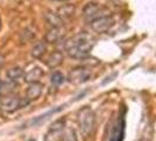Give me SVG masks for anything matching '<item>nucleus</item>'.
Wrapping results in <instances>:
<instances>
[{
	"instance_id": "6",
	"label": "nucleus",
	"mask_w": 156,
	"mask_h": 141,
	"mask_svg": "<svg viewBox=\"0 0 156 141\" xmlns=\"http://www.w3.org/2000/svg\"><path fill=\"white\" fill-rule=\"evenodd\" d=\"M90 75H92V72L89 68L80 66V67H75L70 70L68 74V80L74 85H80V84L88 81Z\"/></svg>"
},
{
	"instance_id": "18",
	"label": "nucleus",
	"mask_w": 156,
	"mask_h": 141,
	"mask_svg": "<svg viewBox=\"0 0 156 141\" xmlns=\"http://www.w3.org/2000/svg\"><path fill=\"white\" fill-rule=\"evenodd\" d=\"M4 63H5V56L2 54H0V68L4 66Z\"/></svg>"
},
{
	"instance_id": "7",
	"label": "nucleus",
	"mask_w": 156,
	"mask_h": 141,
	"mask_svg": "<svg viewBox=\"0 0 156 141\" xmlns=\"http://www.w3.org/2000/svg\"><path fill=\"white\" fill-rule=\"evenodd\" d=\"M89 24H90V27H92V30L94 32H96V33H106L113 26L114 19L109 14V16H105L99 18V19H95V20H93L92 23Z\"/></svg>"
},
{
	"instance_id": "2",
	"label": "nucleus",
	"mask_w": 156,
	"mask_h": 141,
	"mask_svg": "<svg viewBox=\"0 0 156 141\" xmlns=\"http://www.w3.org/2000/svg\"><path fill=\"white\" fill-rule=\"evenodd\" d=\"M78 124L81 134L88 138L95 128V113L89 107H82L78 113Z\"/></svg>"
},
{
	"instance_id": "9",
	"label": "nucleus",
	"mask_w": 156,
	"mask_h": 141,
	"mask_svg": "<svg viewBox=\"0 0 156 141\" xmlns=\"http://www.w3.org/2000/svg\"><path fill=\"white\" fill-rule=\"evenodd\" d=\"M42 91H44V86L40 82H32L26 89V99L28 101L38 100L42 94Z\"/></svg>"
},
{
	"instance_id": "19",
	"label": "nucleus",
	"mask_w": 156,
	"mask_h": 141,
	"mask_svg": "<svg viewBox=\"0 0 156 141\" xmlns=\"http://www.w3.org/2000/svg\"><path fill=\"white\" fill-rule=\"evenodd\" d=\"M1 82H2V81H1V80H0V86H1Z\"/></svg>"
},
{
	"instance_id": "1",
	"label": "nucleus",
	"mask_w": 156,
	"mask_h": 141,
	"mask_svg": "<svg viewBox=\"0 0 156 141\" xmlns=\"http://www.w3.org/2000/svg\"><path fill=\"white\" fill-rule=\"evenodd\" d=\"M94 46L93 40L87 33H78L65 42V49L68 56L73 59H85L90 54Z\"/></svg>"
},
{
	"instance_id": "12",
	"label": "nucleus",
	"mask_w": 156,
	"mask_h": 141,
	"mask_svg": "<svg viewBox=\"0 0 156 141\" xmlns=\"http://www.w3.org/2000/svg\"><path fill=\"white\" fill-rule=\"evenodd\" d=\"M45 19L51 27H62L63 19L59 16L58 12H53V11H47L45 13Z\"/></svg>"
},
{
	"instance_id": "14",
	"label": "nucleus",
	"mask_w": 156,
	"mask_h": 141,
	"mask_svg": "<svg viewBox=\"0 0 156 141\" xmlns=\"http://www.w3.org/2000/svg\"><path fill=\"white\" fill-rule=\"evenodd\" d=\"M61 37H62L61 27H52L49 31L47 32L45 39H46V42L54 44V42H56V41H59V40L61 39Z\"/></svg>"
},
{
	"instance_id": "10",
	"label": "nucleus",
	"mask_w": 156,
	"mask_h": 141,
	"mask_svg": "<svg viewBox=\"0 0 156 141\" xmlns=\"http://www.w3.org/2000/svg\"><path fill=\"white\" fill-rule=\"evenodd\" d=\"M63 61V54L59 51H54L52 52L51 54H48L46 56V60H45V63L49 68H56L59 67Z\"/></svg>"
},
{
	"instance_id": "3",
	"label": "nucleus",
	"mask_w": 156,
	"mask_h": 141,
	"mask_svg": "<svg viewBox=\"0 0 156 141\" xmlns=\"http://www.w3.org/2000/svg\"><path fill=\"white\" fill-rule=\"evenodd\" d=\"M83 18L86 19L88 23H92L95 19H99L101 16H109V11L106 7H103L99 2H88L86 6L82 9Z\"/></svg>"
},
{
	"instance_id": "15",
	"label": "nucleus",
	"mask_w": 156,
	"mask_h": 141,
	"mask_svg": "<svg viewBox=\"0 0 156 141\" xmlns=\"http://www.w3.org/2000/svg\"><path fill=\"white\" fill-rule=\"evenodd\" d=\"M47 52V46L45 42H42V41H39V42H37L33 48H32L31 51V54L33 58H35V59H40V58H42L44 55L46 54Z\"/></svg>"
},
{
	"instance_id": "16",
	"label": "nucleus",
	"mask_w": 156,
	"mask_h": 141,
	"mask_svg": "<svg viewBox=\"0 0 156 141\" xmlns=\"http://www.w3.org/2000/svg\"><path fill=\"white\" fill-rule=\"evenodd\" d=\"M51 80H52V84H53V85L59 86V85L62 84L65 79H63V75L60 73V72H55V73H53V75H52Z\"/></svg>"
},
{
	"instance_id": "11",
	"label": "nucleus",
	"mask_w": 156,
	"mask_h": 141,
	"mask_svg": "<svg viewBox=\"0 0 156 141\" xmlns=\"http://www.w3.org/2000/svg\"><path fill=\"white\" fill-rule=\"evenodd\" d=\"M42 75H44V70H41L40 67H38V66H35V67H33V68H31V70H27L25 73L23 79H25L26 82H30V84L39 82V80L42 78Z\"/></svg>"
},
{
	"instance_id": "8",
	"label": "nucleus",
	"mask_w": 156,
	"mask_h": 141,
	"mask_svg": "<svg viewBox=\"0 0 156 141\" xmlns=\"http://www.w3.org/2000/svg\"><path fill=\"white\" fill-rule=\"evenodd\" d=\"M125 114H120L117 118V121L112 129L109 141H123L125 138Z\"/></svg>"
},
{
	"instance_id": "13",
	"label": "nucleus",
	"mask_w": 156,
	"mask_h": 141,
	"mask_svg": "<svg viewBox=\"0 0 156 141\" xmlns=\"http://www.w3.org/2000/svg\"><path fill=\"white\" fill-rule=\"evenodd\" d=\"M6 75H7V79L9 81H12V82H18L19 80H21L23 79L25 77V72L23 70V68H20V67H12V68H9L7 70V73H6Z\"/></svg>"
},
{
	"instance_id": "4",
	"label": "nucleus",
	"mask_w": 156,
	"mask_h": 141,
	"mask_svg": "<svg viewBox=\"0 0 156 141\" xmlns=\"http://www.w3.org/2000/svg\"><path fill=\"white\" fill-rule=\"evenodd\" d=\"M27 99H21V98H16L12 95H7L5 99L0 100V110L5 113H13L16 110L23 108V106L28 105Z\"/></svg>"
},
{
	"instance_id": "17",
	"label": "nucleus",
	"mask_w": 156,
	"mask_h": 141,
	"mask_svg": "<svg viewBox=\"0 0 156 141\" xmlns=\"http://www.w3.org/2000/svg\"><path fill=\"white\" fill-rule=\"evenodd\" d=\"M61 141H78L76 134H75V132L73 129H67Z\"/></svg>"
},
{
	"instance_id": "5",
	"label": "nucleus",
	"mask_w": 156,
	"mask_h": 141,
	"mask_svg": "<svg viewBox=\"0 0 156 141\" xmlns=\"http://www.w3.org/2000/svg\"><path fill=\"white\" fill-rule=\"evenodd\" d=\"M66 120L65 119H59L55 122H53L49 126L46 135H45V141H61L63 135L66 133Z\"/></svg>"
}]
</instances>
